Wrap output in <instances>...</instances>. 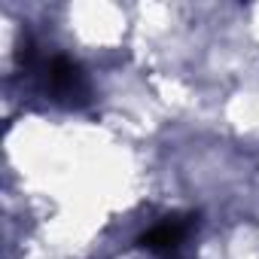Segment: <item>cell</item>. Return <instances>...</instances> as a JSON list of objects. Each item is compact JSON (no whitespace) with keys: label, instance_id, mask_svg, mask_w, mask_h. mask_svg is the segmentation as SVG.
<instances>
[{"label":"cell","instance_id":"cell-1","mask_svg":"<svg viewBox=\"0 0 259 259\" xmlns=\"http://www.w3.org/2000/svg\"><path fill=\"white\" fill-rule=\"evenodd\" d=\"M19 64L25 67L28 76H34L40 82V92L58 104V107H85L92 101V85H89V76L82 73V67L61 55V52H43L37 49L34 43L22 46L19 52Z\"/></svg>","mask_w":259,"mask_h":259},{"label":"cell","instance_id":"cell-2","mask_svg":"<svg viewBox=\"0 0 259 259\" xmlns=\"http://www.w3.org/2000/svg\"><path fill=\"white\" fill-rule=\"evenodd\" d=\"M195 226H198L195 213H171V217L159 220L153 229H147L138 238V247H144L153 256H165L168 259V256L180 253V247L186 244V238L192 235Z\"/></svg>","mask_w":259,"mask_h":259}]
</instances>
